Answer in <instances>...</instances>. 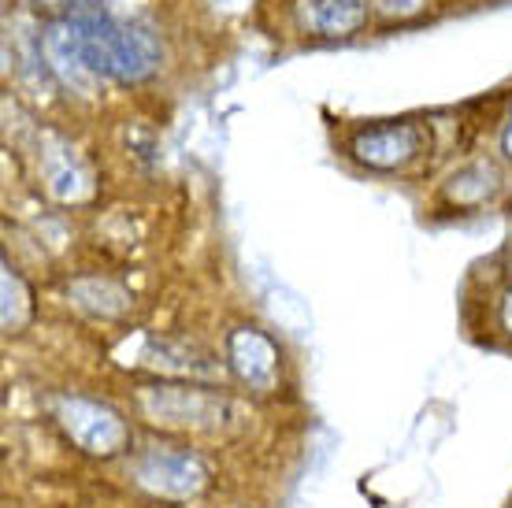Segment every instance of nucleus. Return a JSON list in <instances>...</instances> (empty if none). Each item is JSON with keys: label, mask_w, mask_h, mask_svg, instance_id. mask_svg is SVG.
<instances>
[{"label": "nucleus", "mask_w": 512, "mask_h": 508, "mask_svg": "<svg viewBox=\"0 0 512 508\" xmlns=\"http://www.w3.org/2000/svg\"><path fill=\"white\" fill-rule=\"evenodd\" d=\"M30 312H34V305H30V293H26L23 279L15 275L12 267H4V327H8V334L19 331L30 319Z\"/></svg>", "instance_id": "obj_11"}, {"label": "nucleus", "mask_w": 512, "mask_h": 508, "mask_svg": "<svg viewBox=\"0 0 512 508\" xmlns=\"http://www.w3.org/2000/svg\"><path fill=\"white\" fill-rule=\"evenodd\" d=\"M64 23L97 82L138 86L160 71L164 41L145 15H123L108 0H71Z\"/></svg>", "instance_id": "obj_1"}, {"label": "nucleus", "mask_w": 512, "mask_h": 508, "mask_svg": "<svg viewBox=\"0 0 512 508\" xmlns=\"http://www.w3.org/2000/svg\"><path fill=\"white\" fill-rule=\"evenodd\" d=\"M145 412L167 427H201L219 412V401L197 386H156L145 394Z\"/></svg>", "instance_id": "obj_9"}, {"label": "nucleus", "mask_w": 512, "mask_h": 508, "mask_svg": "<svg viewBox=\"0 0 512 508\" xmlns=\"http://www.w3.org/2000/svg\"><path fill=\"white\" fill-rule=\"evenodd\" d=\"M60 423H64L67 438L93 457H119L134 442L130 423L119 416L116 408L90 401V397H64L60 401Z\"/></svg>", "instance_id": "obj_3"}, {"label": "nucleus", "mask_w": 512, "mask_h": 508, "mask_svg": "<svg viewBox=\"0 0 512 508\" xmlns=\"http://www.w3.org/2000/svg\"><path fill=\"white\" fill-rule=\"evenodd\" d=\"M509 197H512V178H509Z\"/></svg>", "instance_id": "obj_16"}, {"label": "nucleus", "mask_w": 512, "mask_h": 508, "mask_svg": "<svg viewBox=\"0 0 512 508\" xmlns=\"http://www.w3.org/2000/svg\"><path fill=\"white\" fill-rule=\"evenodd\" d=\"M435 130L420 115H394V119H368L346 130L342 156L353 160L368 175H405L431 156Z\"/></svg>", "instance_id": "obj_2"}, {"label": "nucleus", "mask_w": 512, "mask_h": 508, "mask_svg": "<svg viewBox=\"0 0 512 508\" xmlns=\"http://www.w3.org/2000/svg\"><path fill=\"white\" fill-rule=\"evenodd\" d=\"M297 34L312 41H346L372 26V0H294Z\"/></svg>", "instance_id": "obj_6"}, {"label": "nucleus", "mask_w": 512, "mask_h": 508, "mask_svg": "<svg viewBox=\"0 0 512 508\" xmlns=\"http://www.w3.org/2000/svg\"><path fill=\"white\" fill-rule=\"evenodd\" d=\"M509 193V178H505V167L494 156H472L464 160L461 167H453L446 175V182L438 186V204L449 208V212H479Z\"/></svg>", "instance_id": "obj_5"}, {"label": "nucleus", "mask_w": 512, "mask_h": 508, "mask_svg": "<svg viewBox=\"0 0 512 508\" xmlns=\"http://www.w3.org/2000/svg\"><path fill=\"white\" fill-rule=\"evenodd\" d=\"M30 4H34V8H41L49 19H56V15L67 12V4H71V0H30Z\"/></svg>", "instance_id": "obj_15"}, {"label": "nucleus", "mask_w": 512, "mask_h": 508, "mask_svg": "<svg viewBox=\"0 0 512 508\" xmlns=\"http://www.w3.org/2000/svg\"><path fill=\"white\" fill-rule=\"evenodd\" d=\"M41 175H45V190L60 204H82L93 197V175L86 160L56 134H45L38 153Z\"/></svg>", "instance_id": "obj_7"}, {"label": "nucleus", "mask_w": 512, "mask_h": 508, "mask_svg": "<svg viewBox=\"0 0 512 508\" xmlns=\"http://www.w3.org/2000/svg\"><path fill=\"white\" fill-rule=\"evenodd\" d=\"M427 8H431V0H372V23L405 26L416 23Z\"/></svg>", "instance_id": "obj_12"}, {"label": "nucleus", "mask_w": 512, "mask_h": 508, "mask_svg": "<svg viewBox=\"0 0 512 508\" xmlns=\"http://www.w3.org/2000/svg\"><path fill=\"white\" fill-rule=\"evenodd\" d=\"M227 364L256 394L275 390V382H279V345L256 327H238L227 338Z\"/></svg>", "instance_id": "obj_8"}, {"label": "nucleus", "mask_w": 512, "mask_h": 508, "mask_svg": "<svg viewBox=\"0 0 512 508\" xmlns=\"http://www.w3.org/2000/svg\"><path fill=\"white\" fill-rule=\"evenodd\" d=\"M134 479H138L149 494L156 497H193L201 494V486L208 479L205 460L190 453V449H175V445H156V449H145L138 460H134Z\"/></svg>", "instance_id": "obj_4"}, {"label": "nucleus", "mask_w": 512, "mask_h": 508, "mask_svg": "<svg viewBox=\"0 0 512 508\" xmlns=\"http://www.w3.org/2000/svg\"><path fill=\"white\" fill-rule=\"evenodd\" d=\"M494 312H498V331L512 342V279L505 282V290L498 293V305H494Z\"/></svg>", "instance_id": "obj_13"}, {"label": "nucleus", "mask_w": 512, "mask_h": 508, "mask_svg": "<svg viewBox=\"0 0 512 508\" xmlns=\"http://www.w3.org/2000/svg\"><path fill=\"white\" fill-rule=\"evenodd\" d=\"M498 160L501 164H512V101H509V112H505L501 130H498Z\"/></svg>", "instance_id": "obj_14"}, {"label": "nucleus", "mask_w": 512, "mask_h": 508, "mask_svg": "<svg viewBox=\"0 0 512 508\" xmlns=\"http://www.w3.org/2000/svg\"><path fill=\"white\" fill-rule=\"evenodd\" d=\"M71 293L78 297V305L90 308L93 316H104V319L119 316V312L127 308V305H119V301H108V297H127V290L116 286L112 279H78L75 286H71Z\"/></svg>", "instance_id": "obj_10"}]
</instances>
